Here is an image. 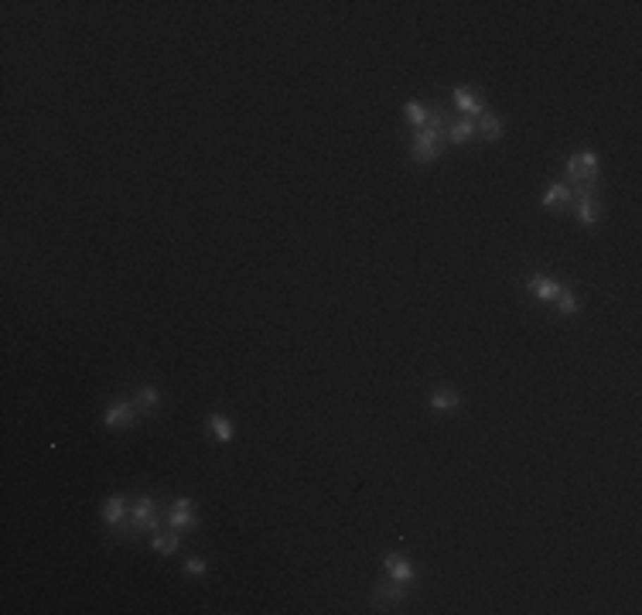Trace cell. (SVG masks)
<instances>
[{"label":"cell","instance_id":"obj_2","mask_svg":"<svg viewBox=\"0 0 642 615\" xmlns=\"http://www.w3.org/2000/svg\"><path fill=\"white\" fill-rule=\"evenodd\" d=\"M407 595H410V585H403V581H383L376 585V592H373V605H376V612H390V605H400V602H407Z\"/></svg>","mask_w":642,"mask_h":615},{"label":"cell","instance_id":"obj_8","mask_svg":"<svg viewBox=\"0 0 642 615\" xmlns=\"http://www.w3.org/2000/svg\"><path fill=\"white\" fill-rule=\"evenodd\" d=\"M383 568H386V574H390L393 581H403V585H410V581L417 578V571H414V564H410L407 557H400V554H386Z\"/></svg>","mask_w":642,"mask_h":615},{"label":"cell","instance_id":"obj_12","mask_svg":"<svg viewBox=\"0 0 642 615\" xmlns=\"http://www.w3.org/2000/svg\"><path fill=\"white\" fill-rule=\"evenodd\" d=\"M178 530H157V533H151V547L161 554V557H168V554H175L178 550Z\"/></svg>","mask_w":642,"mask_h":615},{"label":"cell","instance_id":"obj_11","mask_svg":"<svg viewBox=\"0 0 642 615\" xmlns=\"http://www.w3.org/2000/svg\"><path fill=\"white\" fill-rule=\"evenodd\" d=\"M567 202H574V198H571V188H567L564 181L550 185V188H547V195L540 198V205H543V209H567Z\"/></svg>","mask_w":642,"mask_h":615},{"label":"cell","instance_id":"obj_21","mask_svg":"<svg viewBox=\"0 0 642 615\" xmlns=\"http://www.w3.org/2000/svg\"><path fill=\"white\" fill-rule=\"evenodd\" d=\"M557 311L560 315H577V298L571 291H560V298H557Z\"/></svg>","mask_w":642,"mask_h":615},{"label":"cell","instance_id":"obj_14","mask_svg":"<svg viewBox=\"0 0 642 615\" xmlns=\"http://www.w3.org/2000/svg\"><path fill=\"white\" fill-rule=\"evenodd\" d=\"M455 106L465 113V116H482V113H486V106H482V103H479V99H475V96H471L465 86L455 89Z\"/></svg>","mask_w":642,"mask_h":615},{"label":"cell","instance_id":"obj_3","mask_svg":"<svg viewBox=\"0 0 642 615\" xmlns=\"http://www.w3.org/2000/svg\"><path fill=\"white\" fill-rule=\"evenodd\" d=\"M595 175H598V154L595 151L567 157V181L564 185H574L577 178H595Z\"/></svg>","mask_w":642,"mask_h":615},{"label":"cell","instance_id":"obj_7","mask_svg":"<svg viewBox=\"0 0 642 615\" xmlns=\"http://www.w3.org/2000/svg\"><path fill=\"white\" fill-rule=\"evenodd\" d=\"M526 287H530L533 298H540V301H557L560 298V281H554V277H543V274H533V277H526Z\"/></svg>","mask_w":642,"mask_h":615},{"label":"cell","instance_id":"obj_9","mask_svg":"<svg viewBox=\"0 0 642 615\" xmlns=\"http://www.w3.org/2000/svg\"><path fill=\"white\" fill-rule=\"evenodd\" d=\"M157 403H161V394H157V386H151V383L137 386V394H133V407H137V414H154Z\"/></svg>","mask_w":642,"mask_h":615},{"label":"cell","instance_id":"obj_13","mask_svg":"<svg viewBox=\"0 0 642 615\" xmlns=\"http://www.w3.org/2000/svg\"><path fill=\"white\" fill-rule=\"evenodd\" d=\"M431 407L434 410H458L462 407V396H458V390H451V386H441V390L431 394Z\"/></svg>","mask_w":642,"mask_h":615},{"label":"cell","instance_id":"obj_4","mask_svg":"<svg viewBox=\"0 0 642 615\" xmlns=\"http://www.w3.org/2000/svg\"><path fill=\"white\" fill-rule=\"evenodd\" d=\"M168 527L171 530H195L199 527V520H195V503L188 499V496H181V499H175V506H171V513H168Z\"/></svg>","mask_w":642,"mask_h":615},{"label":"cell","instance_id":"obj_17","mask_svg":"<svg viewBox=\"0 0 642 615\" xmlns=\"http://www.w3.org/2000/svg\"><path fill=\"white\" fill-rule=\"evenodd\" d=\"M209 431L216 434L219 444H229V441H233V424H229L226 414H209Z\"/></svg>","mask_w":642,"mask_h":615},{"label":"cell","instance_id":"obj_20","mask_svg":"<svg viewBox=\"0 0 642 615\" xmlns=\"http://www.w3.org/2000/svg\"><path fill=\"white\" fill-rule=\"evenodd\" d=\"M403 116H407V123H410V127H417V130H421L424 123H427V116H431V113L424 110L421 103H407V106H403Z\"/></svg>","mask_w":642,"mask_h":615},{"label":"cell","instance_id":"obj_18","mask_svg":"<svg viewBox=\"0 0 642 615\" xmlns=\"http://www.w3.org/2000/svg\"><path fill=\"white\" fill-rule=\"evenodd\" d=\"M567 188H571V198H595V192H598V175L577 178L574 185H567Z\"/></svg>","mask_w":642,"mask_h":615},{"label":"cell","instance_id":"obj_5","mask_svg":"<svg viewBox=\"0 0 642 615\" xmlns=\"http://www.w3.org/2000/svg\"><path fill=\"white\" fill-rule=\"evenodd\" d=\"M133 420H137V407H133L130 400H116L110 410L103 414V427H110V431H123V427H130Z\"/></svg>","mask_w":642,"mask_h":615},{"label":"cell","instance_id":"obj_6","mask_svg":"<svg viewBox=\"0 0 642 615\" xmlns=\"http://www.w3.org/2000/svg\"><path fill=\"white\" fill-rule=\"evenodd\" d=\"M441 151H444L441 140H434L431 133H424V130H417L414 144H410V157H414L417 164H427V161H434V157H438Z\"/></svg>","mask_w":642,"mask_h":615},{"label":"cell","instance_id":"obj_16","mask_svg":"<svg viewBox=\"0 0 642 615\" xmlns=\"http://www.w3.org/2000/svg\"><path fill=\"white\" fill-rule=\"evenodd\" d=\"M574 202H577V219L584 222V226H598V219H601L598 202L595 198H574Z\"/></svg>","mask_w":642,"mask_h":615},{"label":"cell","instance_id":"obj_22","mask_svg":"<svg viewBox=\"0 0 642 615\" xmlns=\"http://www.w3.org/2000/svg\"><path fill=\"white\" fill-rule=\"evenodd\" d=\"M205 571H209V564H205V561H199V557L185 561V574H195V578H202Z\"/></svg>","mask_w":642,"mask_h":615},{"label":"cell","instance_id":"obj_19","mask_svg":"<svg viewBox=\"0 0 642 615\" xmlns=\"http://www.w3.org/2000/svg\"><path fill=\"white\" fill-rule=\"evenodd\" d=\"M479 130L486 140H499L502 137V123H499V116H492V113H482V120H479Z\"/></svg>","mask_w":642,"mask_h":615},{"label":"cell","instance_id":"obj_1","mask_svg":"<svg viewBox=\"0 0 642 615\" xmlns=\"http://www.w3.org/2000/svg\"><path fill=\"white\" fill-rule=\"evenodd\" d=\"M161 530V516L151 496H137V503L130 509V533H157Z\"/></svg>","mask_w":642,"mask_h":615},{"label":"cell","instance_id":"obj_15","mask_svg":"<svg viewBox=\"0 0 642 615\" xmlns=\"http://www.w3.org/2000/svg\"><path fill=\"white\" fill-rule=\"evenodd\" d=\"M471 133H475V120H471V116H462V120H455V123L447 127V140H451V144H468Z\"/></svg>","mask_w":642,"mask_h":615},{"label":"cell","instance_id":"obj_10","mask_svg":"<svg viewBox=\"0 0 642 615\" xmlns=\"http://www.w3.org/2000/svg\"><path fill=\"white\" fill-rule=\"evenodd\" d=\"M127 520V496H110L103 506V523L106 527H120Z\"/></svg>","mask_w":642,"mask_h":615}]
</instances>
